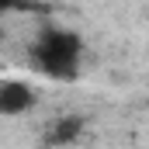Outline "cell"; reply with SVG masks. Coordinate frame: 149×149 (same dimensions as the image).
Here are the masks:
<instances>
[{
  "label": "cell",
  "mask_w": 149,
  "mask_h": 149,
  "mask_svg": "<svg viewBox=\"0 0 149 149\" xmlns=\"http://www.w3.org/2000/svg\"><path fill=\"white\" fill-rule=\"evenodd\" d=\"M31 59L52 80H73L80 70V38L66 28H45L31 45Z\"/></svg>",
  "instance_id": "cell-1"
},
{
  "label": "cell",
  "mask_w": 149,
  "mask_h": 149,
  "mask_svg": "<svg viewBox=\"0 0 149 149\" xmlns=\"http://www.w3.org/2000/svg\"><path fill=\"white\" fill-rule=\"evenodd\" d=\"M35 104V94L28 83H17V80H7L0 87V111L3 114H21Z\"/></svg>",
  "instance_id": "cell-2"
},
{
  "label": "cell",
  "mask_w": 149,
  "mask_h": 149,
  "mask_svg": "<svg viewBox=\"0 0 149 149\" xmlns=\"http://www.w3.org/2000/svg\"><path fill=\"white\" fill-rule=\"evenodd\" d=\"M80 132H83V118L80 114H63L45 128V142L49 146H70V142L80 139Z\"/></svg>",
  "instance_id": "cell-3"
}]
</instances>
